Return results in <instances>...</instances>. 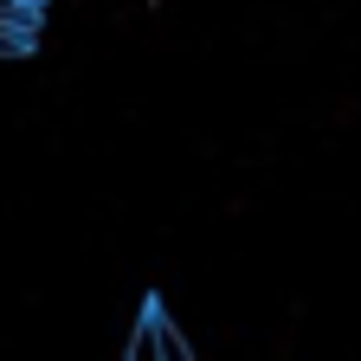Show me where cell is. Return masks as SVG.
<instances>
[{"label":"cell","mask_w":361,"mask_h":361,"mask_svg":"<svg viewBox=\"0 0 361 361\" xmlns=\"http://www.w3.org/2000/svg\"><path fill=\"white\" fill-rule=\"evenodd\" d=\"M142 316L155 323V348H161V361H194V355H188V342H180V329L168 323V310H155V303H149Z\"/></svg>","instance_id":"1"},{"label":"cell","mask_w":361,"mask_h":361,"mask_svg":"<svg viewBox=\"0 0 361 361\" xmlns=\"http://www.w3.org/2000/svg\"><path fill=\"white\" fill-rule=\"evenodd\" d=\"M129 361H161V348H155V323L142 316V329H135V342H129Z\"/></svg>","instance_id":"2"}]
</instances>
